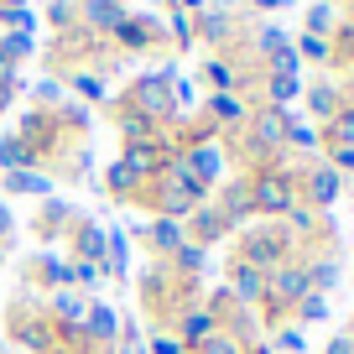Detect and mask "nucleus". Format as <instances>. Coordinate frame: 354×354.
Wrapping results in <instances>:
<instances>
[{
    "label": "nucleus",
    "mask_w": 354,
    "mask_h": 354,
    "mask_svg": "<svg viewBox=\"0 0 354 354\" xmlns=\"http://www.w3.org/2000/svg\"><path fill=\"white\" fill-rule=\"evenodd\" d=\"M250 203H255V214H266V219L281 224L292 209H297V177H292L287 167L250 172Z\"/></svg>",
    "instance_id": "1"
},
{
    "label": "nucleus",
    "mask_w": 354,
    "mask_h": 354,
    "mask_svg": "<svg viewBox=\"0 0 354 354\" xmlns=\"http://www.w3.org/2000/svg\"><path fill=\"white\" fill-rule=\"evenodd\" d=\"M297 203H308V209H333V203H339V193H344V177L333 172L328 162H318V156H313V162H302L297 172Z\"/></svg>",
    "instance_id": "2"
},
{
    "label": "nucleus",
    "mask_w": 354,
    "mask_h": 354,
    "mask_svg": "<svg viewBox=\"0 0 354 354\" xmlns=\"http://www.w3.org/2000/svg\"><path fill=\"white\" fill-rule=\"evenodd\" d=\"M302 100H308V115L318 120V131L333 120V115L344 110V100H339V84L333 78H318V84H302Z\"/></svg>",
    "instance_id": "3"
},
{
    "label": "nucleus",
    "mask_w": 354,
    "mask_h": 354,
    "mask_svg": "<svg viewBox=\"0 0 354 354\" xmlns=\"http://www.w3.org/2000/svg\"><path fill=\"white\" fill-rule=\"evenodd\" d=\"M302 266H308V287L323 292V297L344 281V261H339V255H328V250H323V255H302Z\"/></svg>",
    "instance_id": "4"
},
{
    "label": "nucleus",
    "mask_w": 354,
    "mask_h": 354,
    "mask_svg": "<svg viewBox=\"0 0 354 354\" xmlns=\"http://www.w3.org/2000/svg\"><path fill=\"white\" fill-rule=\"evenodd\" d=\"M230 287H234V297H240V308H255V302H266V271L234 261L230 266Z\"/></svg>",
    "instance_id": "5"
},
{
    "label": "nucleus",
    "mask_w": 354,
    "mask_h": 354,
    "mask_svg": "<svg viewBox=\"0 0 354 354\" xmlns=\"http://www.w3.org/2000/svg\"><path fill=\"white\" fill-rule=\"evenodd\" d=\"M328 47H333V63L349 73V68H354V16H339V26H333Z\"/></svg>",
    "instance_id": "6"
},
{
    "label": "nucleus",
    "mask_w": 354,
    "mask_h": 354,
    "mask_svg": "<svg viewBox=\"0 0 354 354\" xmlns=\"http://www.w3.org/2000/svg\"><path fill=\"white\" fill-rule=\"evenodd\" d=\"M297 94H302V78H292V73H266V104L287 110Z\"/></svg>",
    "instance_id": "7"
},
{
    "label": "nucleus",
    "mask_w": 354,
    "mask_h": 354,
    "mask_svg": "<svg viewBox=\"0 0 354 354\" xmlns=\"http://www.w3.org/2000/svg\"><path fill=\"white\" fill-rule=\"evenodd\" d=\"M333 26H339V6H333V0H313V6H308V26H302V32L333 37Z\"/></svg>",
    "instance_id": "8"
},
{
    "label": "nucleus",
    "mask_w": 354,
    "mask_h": 354,
    "mask_svg": "<svg viewBox=\"0 0 354 354\" xmlns=\"http://www.w3.org/2000/svg\"><path fill=\"white\" fill-rule=\"evenodd\" d=\"M318 136H323V146H354V110H339Z\"/></svg>",
    "instance_id": "9"
},
{
    "label": "nucleus",
    "mask_w": 354,
    "mask_h": 354,
    "mask_svg": "<svg viewBox=\"0 0 354 354\" xmlns=\"http://www.w3.org/2000/svg\"><path fill=\"white\" fill-rule=\"evenodd\" d=\"M292 47H297V57H302V63H323V68L333 63V47H328V37H313V32H302Z\"/></svg>",
    "instance_id": "10"
},
{
    "label": "nucleus",
    "mask_w": 354,
    "mask_h": 354,
    "mask_svg": "<svg viewBox=\"0 0 354 354\" xmlns=\"http://www.w3.org/2000/svg\"><path fill=\"white\" fill-rule=\"evenodd\" d=\"M292 318H297V328H302V323H323V318H328V297H323V292H308V297L292 308Z\"/></svg>",
    "instance_id": "11"
},
{
    "label": "nucleus",
    "mask_w": 354,
    "mask_h": 354,
    "mask_svg": "<svg viewBox=\"0 0 354 354\" xmlns=\"http://www.w3.org/2000/svg\"><path fill=\"white\" fill-rule=\"evenodd\" d=\"M214 120H224V125H245V104L234 100V94H214Z\"/></svg>",
    "instance_id": "12"
},
{
    "label": "nucleus",
    "mask_w": 354,
    "mask_h": 354,
    "mask_svg": "<svg viewBox=\"0 0 354 354\" xmlns=\"http://www.w3.org/2000/svg\"><path fill=\"white\" fill-rule=\"evenodd\" d=\"M198 354H245V344H240V339H230L224 328H214L209 339H198Z\"/></svg>",
    "instance_id": "13"
},
{
    "label": "nucleus",
    "mask_w": 354,
    "mask_h": 354,
    "mask_svg": "<svg viewBox=\"0 0 354 354\" xmlns=\"http://www.w3.org/2000/svg\"><path fill=\"white\" fill-rule=\"evenodd\" d=\"M230 32H234V26H230L224 11H203V37H209V42H224Z\"/></svg>",
    "instance_id": "14"
},
{
    "label": "nucleus",
    "mask_w": 354,
    "mask_h": 354,
    "mask_svg": "<svg viewBox=\"0 0 354 354\" xmlns=\"http://www.w3.org/2000/svg\"><path fill=\"white\" fill-rule=\"evenodd\" d=\"M277 349H287V354H302V349H308V339H302V328H297V323L277 333Z\"/></svg>",
    "instance_id": "15"
},
{
    "label": "nucleus",
    "mask_w": 354,
    "mask_h": 354,
    "mask_svg": "<svg viewBox=\"0 0 354 354\" xmlns=\"http://www.w3.org/2000/svg\"><path fill=\"white\" fill-rule=\"evenodd\" d=\"M323 354H354V339H349V333H339V339H328V349H323Z\"/></svg>",
    "instance_id": "16"
},
{
    "label": "nucleus",
    "mask_w": 354,
    "mask_h": 354,
    "mask_svg": "<svg viewBox=\"0 0 354 354\" xmlns=\"http://www.w3.org/2000/svg\"><path fill=\"white\" fill-rule=\"evenodd\" d=\"M339 100H344V110H354V78H344V84H339Z\"/></svg>",
    "instance_id": "17"
},
{
    "label": "nucleus",
    "mask_w": 354,
    "mask_h": 354,
    "mask_svg": "<svg viewBox=\"0 0 354 354\" xmlns=\"http://www.w3.org/2000/svg\"><path fill=\"white\" fill-rule=\"evenodd\" d=\"M255 11H281V6H287V0H250Z\"/></svg>",
    "instance_id": "18"
},
{
    "label": "nucleus",
    "mask_w": 354,
    "mask_h": 354,
    "mask_svg": "<svg viewBox=\"0 0 354 354\" xmlns=\"http://www.w3.org/2000/svg\"><path fill=\"white\" fill-rule=\"evenodd\" d=\"M183 6H193V11H198V6H203V0H183Z\"/></svg>",
    "instance_id": "19"
},
{
    "label": "nucleus",
    "mask_w": 354,
    "mask_h": 354,
    "mask_svg": "<svg viewBox=\"0 0 354 354\" xmlns=\"http://www.w3.org/2000/svg\"><path fill=\"white\" fill-rule=\"evenodd\" d=\"M349 339H354V313H349Z\"/></svg>",
    "instance_id": "20"
},
{
    "label": "nucleus",
    "mask_w": 354,
    "mask_h": 354,
    "mask_svg": "<svg viewBox=\"0 0 354 354\" xmlns=\"http://www.w3.org/2000/svg\"><path fill=\"white\" fill-rule=\"evenodd\" d=\"M349 78H354V68H349Z\"/></svg>",
    "instance_id": "21"
},
{
    "label": "nucleus",
    "mask_w": 354,
    "mask_h": 354,
    "mask_svg": "<svg viewBox=\"0 0 354 354\" xmlns=\"http://www.w3.org/2000/svg\"><path fill=\"white\" fill-rule=\"evenodd\" d=\"M349 16H354V11H349Z\"/></svg>",
    "instance_id": "22"
}]
</instances>
